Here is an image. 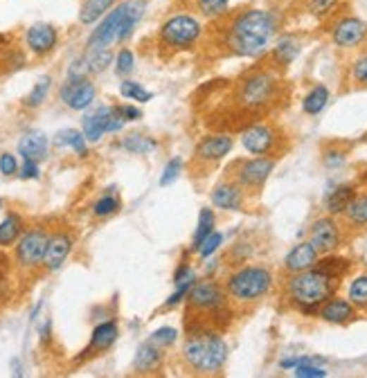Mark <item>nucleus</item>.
I'll return each instance as SVG.
<instances>
[{"label": "nucleus", "mask_w": 367, "mask_h": 378, "mask_svg": "<svg viewBox=\"0 0 367 378\" xmlns=\"http://www.w3.org/2000/svg\"><path fill=\"white\" fill-rule=\"evenodd\" d=\"M219 25L221 48L230 56L244 59H261L270 50V43L278 34V16L270 9L248 7L232 16L214 20Z\"/></svg>", "instance_id": "f257e3e1"}, {"label": "nucleus", "mask_w": 367, "mask_h": 378, "mask_svg": "<svg viewBox=\"0 0 367 378\" xmlns=\"http://www.w3.org/2000/svg\"><path fill=\"white\" fill-rule=\"evenodd\" d=\"M282 79L278 70L270 68H255L246 73L232 88V104L239 115L257 118L268 113L282 99Z\"/></svg>", "instance_id": "f03ea898"}, {"label": "nucleus", "mask_w": 367, "mask_h": 378, "mask_svg": "<svg viewBox=\"0 0 367 378\" xmlns=\"http://www.w3.org/2000/svg\"><path fill=\"white\" fill-rule=\"evenodd\" d=\"M185 302H187V313H185L187 331L201 327H214L223 331L228 327L225 317L232 313V302L228 297L223 284H219L216 279L194 282Z\"/></svg>", "instance_id": "7ed1b4c3"}, {"label": "nucleus", "mask_w": 367, "mask_h": 378, "mask_svg": "<svg viewBox=\"0 0 367 378\" xmlns=\"http://www.w3.org/2000/svg\"><path fill=\"white\" fill-rule=\"evenodd\" d=\"M182 360L187 370L199 376H216L225 370L228 363V342L223 340L221 331L214 327H201L187 331V338L182 342Z\"/></svg>", "instance_id": "20e7f679"}, {"label": "nucleus", "mask_w": 367, "mask_h": 378, "mask_svg": "<svg viewBox=\"0 0 367 378\" xmlns=\"http://www.w3.org/2000/svg\"><path fill=\"white\" fill-rule=\"evenodd\" d=\"M340 286V279L329 275L323 268H309L302 272H295L286 279V300L289 304L300 311L302 315H318L320 306H323L331 295H336Z\"/></svg>", "instance_id": "39448f33"}, {"label": "nucleus", "mask_w": 367, "mask_h": 378, "mask_svg": "<svg viewBox=\"0 0 367 378\" xmlns=\"http://www.w3.org/2000/svg\"><path fill=\"white\" fill-rule=\"evenodd\" d=\"M147 11V0H124L116 9H111L99 23L97 30L86 41L88 50H99V48H111L116 43H124L126 39L133 37L137 23L142 20Z\"/></svg>", "instance_id": "423d86ee"}, {"label": "nucleus", "mask_w": 367, "mask_h": 378, "mask_svg": "<svg viewBox=\"0 0 367 378\" xmlns=\"http://www.w3.org/2000/svg\"><path fill=\"white\" fill-rule=\"evenodd\" d=\"M223 289L232 306L257 304L273 293L275 277L266 266H239L232 272H228Z\"/></svg>", "instance_id": "0eeeda50"}, {"label": "nucleus", "mask_w": 367, "mask_h": 378, "mask_svg": "<svg viewBox=\"0 0 367 378\" xmlns=\"http://www.w3.org/2000/svg\"><path fill=\"white\" fill-rule=\"evenodd\" d=\"M205 37V25L197 14H171L158 27V48L167 54L192 52Z\"/></svg>", "instance_id": "6e6552de"}, {"label": "nucleus", "mask_w": 367, "mask_h": 378, "mask_svg": "<svg viewBox=\"0 0 367 378\" xmlns=\"http://www.w3.org/2000/svg\"><path fill=\"white\" fill-rule=\"evenodd\" d=\"M284 133L273 122H252L242 131V146L252 156L278 158L282 149Z\"/></svg>", "instance_id": "1a4fd4ad"}, {"label": "nucleus", "mask_w": 367, "mask_h": 378, "mask_svg": "<svg viewBox=\"0 0 367 378\" xmlns=\"http://www.w3.org/2000/svg\"><path fill=\"white\" fill-rule=\"evenodd\" d=\"M275 165H278V158H273V156L239 160L230 171V178H235L246 194H255L257 196V194L263 189V185H266V180L270 178V174L275 171Z\"/></svg>", "instance_id": "9d476101"}, {"label": "nucleus", "mask_w": 367, "mask_h": 378, "mask_svg": "<svg viewBox=\"0 0 367 378\" xmlns=\"http://www.w3.org/2000/svg\"><path fill=\"white\" fill-rule=\"evenodd\" d=\"M331 43L340 50H356L367 43V23L359 16H338L329 25Z\"/></svg>", "instance_id": "9b49d317"}, {"label": "nucleus", "mask_w": 367, "mask_h": 378, "mask_svg": "<svg viewBox=\"0 0 367 378\" xmlns=\"http://www.w3.org/2000/svg\"><path fill=\"white\" fill-rule=\"evenodd\" d=\"M50 232L45 227H34V230L23 232L16 241V261L23 268H37L43 266L45 250H48Z\"/></svg>", "instance_id": "f8f14e48"}, {"label": "nucleus", "mask_w": 367, "mask_h": 378, "mask_svg": "<svg viewBox=\"0 0 367 378\" xmlns=\"http://www.w3.org/2000/svg\"><path fill=\"white\" fill-rule=\"evenodd\" d=\"M122 126L124 120L116 106H99L84 118V135L88 142H99L104 133H118Z\"/></svg>", "instance_id": "ddd939ff"}, {"label": "nucleus", "mask_w": 367, "mask_h": 378, "mask_svg": "<svg viewBox=\"0 0 367 378\" xmlns=\"http://www.w3.org/2000/svg\"><path fill=\"white\" fill-rule=\"evenodd\" d=\"M309 241L313 244V248L320 255H331L336 252L342 244V232L340 225L334 216H323V219H316L311 230H309Z\"/></svg>", "instance_id": "4468645a"}, {"label": "nucleus", "mask_w": 367, "mask_h": 378, "mask_svg": "<svg viewBox=\"0 0 367 378\" xmlns=\"http://www.w3.org/2000/svg\"><path fill=\"white\" fill-rule=\"evenodd\" d=\"M235 140L230 133H212L205 135L203 140L197 144V151H194V160L205 167H212L232 151Z\"/></svg>", "instance_id": "2eb2a0df"}, {"label": "nucleus", "mask_w": 367, "mask_h": 378, "mask_svg": "<svg viewBox=\"0 0 367 378\" xmlns=\"http://www.w3.org/2000/svg\"><path fill=\"white\" fill-rule=\"evenodd\" d=\"M95 95L97 88L90 79H68L59 90L61 101L73 111H86L95 101Z\"/></svg>", "instance_id": "dca6fc26"}, {"label": "nucleus", "mask_w": 367, "mask_h": 378, "mask_svg": "<svg viewBox=\"0 0 367 378\" xmlns=\"http://www.w3.org/2000/svg\"><path fill=\"white\" fill-rule=\"evenodd\" d=\"M25 45L34 56H48L59 45V30L50 23H34L25 32Z\"/></svg>", "instance_id": "f3484780"}, {"label": "nucleus", "mask_w": 367, "mask_h": 378, "mask_svg": "<svg viewBox=\"0 0 367 378\" xmlns=\"http://www.w3.org/2000/svg\"><path fill=\"white\" fill-rule=\"evenodd\" d=\"M246 196L248 194L242 189V185L235 178H223L212 189V205L225 212H242L246 205Z\"/></svg>", "instance_id": "a211bd4d"}, {"label": "nucleus", "mask_w": 367, "mask_h": 378, "mask_svg": "<svg viewBox=\"0 0 367 378\" xmlns=\"http://www.w3.org/2000/svg\"><path fill=\"white\" fill-rule=\"evenodd\" d=\"M73 246H75V239H73L70 232L59 230V232L50 234L48 250H45V257H43V268L48 272L59 270L68 261V257H70Z\"/></svg>", "instance_id": "6ab92c4d"}, {"label": "nucleus", "mask_w": 367, "mask_h": 378, "mask_svg": "<svg viewBox=\"0 0 367 378\" xmlns=\"http://www.w3.org/2000/svg\"><path fill=\"white\" fill-rule=\"evenodd\" d=\"M318 317L329 325H349L359 317V308L349 300H342L338 295H331L329 300L320 306Z\"/></svg>", "instance_id": "aec40b11"}, {"label": "nucleus", "mask_w": 367, "mask_h": 378, "mask_svg": "<svg viewBox=\"0 0 367 378\" xmlns=\"http://www.w3.org/2000/svg\"><path fill=\"white\" fill-rule=\"evenodd\" d=\"M300 52H302L300 39H297L295 34H284V37H280L270 48L268 61L275 70H280V68H289L297 56H300Z\"/></svg>", "instance_id": "412c9836"}, {"label": "nucleus", "mask_w": 367, "mask_h": 378, "mask_svg": "<svg viewBox=\"0 0 367 378\" xmlns=\"http://www.w3.org/2000/svg\"><path fill=\"white\" fill-rule=\"evenodd\" d=\"M320 259V252L313 248L311 241H302L297 244L289 250V255L284 257V270L289 275H295V272H302V270H309L313 268Z\"/></svg>", "instance_id": "4be33fe9"}, {"label": "nucleus", "mask_w": 367, "mask_h": 378, "mask_svg": "<svg viewBox=\"0 0 367 378\" xmlns=\"http://www.w3.org/2000/svg\"><path fill=\"white\" fill-rule=\"evenodd\" d=\"M120 336V329L118 325L113 322V320H108V322H101L93 329V336H90V342L88 347L82 351L84 356L82 358H90V356H99V353L108 351L113 345H116V340Z\"/></svg>", "instance_id": "5701e85b"}, {"label": "nucleus", "mask_w": 367, "mask_h": 378, "mask_svg": "<svg viewBox=\"0 0 367 378\" xmlns=\"http://www.w3.org/2000/svg\"><path fill=\"white\" fill-rule=\"evenodd\" d=\"M163 347H158L156 342L147 340L140 345V349H137L135 353V360H133V370L137 374H156L160 367H163V351H160Z\"/></svg>", "instance_id": "b1692460"}, {"label": "nucleus", "mask_w": 367, "mask_h": 378, "mask_svg": "<svg viewBox=\"0 0 367 378\" xmlns=\"http://www.w3.org/2000/svg\"><path fill=\"white\" fill-rule=\"evenodd\" d=\"M18 153L23 160H34V163H41V160L48 158V137L43 133L34 131L20 137L18 142Z\"/></svg>", "instance_id": "393cba45"}, {"label": "nucleus", "mask_w": 367, "mask_h": 378, "mask_svg": "<svg viewBox=\"0 0 367 378\" xmlns=\"http://www.w3.org/2000/svg\"><path fill=\"white\" fill-rule=\"evenodd\" d=\"M354 196H356V187H354V185H338L336 189L327 191V196H325V210H327L331 216L345 214L347 205L354 201Z\"/></svg>", "instance_id": "a878e982"}, {"label": "nucleus", "mask_w": 367, "mask_h": 378, "mask_svg": "<svg viewBox=\"0 0 367 378\" xmlns=\"http://www.w3.org/2000/svg\"><path fill=\"white\" fill-rule=\"evenodd\" d=\"M116 3L118 0H84L82 7H79V23L82 25H93L101 16H106Z\"/></svg>", "instance_id": "bb28decb"}, {"label": "nucleus", "mask_w": 367, "mask_h": 378, "mask_svg": "<svg viewBox=\"0 0 367 378\" xmlns=\"http://www.w3.org/2000/svg\"><path fill=\"white\" fill-rule=\"evenodd\" d=\"M329 104V88L325 84L313 86L309 93L302 97V111L306 115H320Z\"/></svg>", "instance_id": "cd10ccee"}, {"label": "nucleus", "mask_w": 367, "mask_h": 378, "mask_svg": "<svg viewBox=\"0 0 367 378\" xmlns=\"http://www.w3.org/2000/svg\"><path fill=\"white\" fill-rule=\"evenodd\" d=\"M230 3L232 0H192V7L203 18L219 20L230 11Z\"/></svg>", "instance_id": "c85d7f7f"}, {"label": "nucleus", "mask_w": 367, "mask_h": 378, "mask_svg": "<svg viewBox=\"0 0 367 378\" xmlns=\"http://www.w3.org/2000/svg\"><path fill=\"white\" fill-rule=\"evenodd\" d=\"M23 234V221L18 214H7L0 221V248L14 246Z\"/></svg>", "instance_id": "c756f323"}, {"label": "nucleus", "mask_w": 367, "mask_h": 378, "mask_svg": "<svg viewBox=\"0 0 367 378\" xmlns=\"http://www.w3.org/2000/svg\"><path fill=\"white\" fill-rule=\"evenodd\" d=\"M122 149H126V151L133 156H147V153H151L154 149H158V142L144 133H129L122 140Z\"/></svg>", "instance_id": "7c9ffc66"}, {"label": "nucleus", "mask_w": 367, "mask_h": 378, "mask_svg": "<svg viewBox=\"0 0 367 378\" xmlns=\"http://www.w3.org/2000/svg\"><path fill=\"white\" fill-rule=\"evenodd\" d=\"M214 223H216V216H214V210L210 208H203L201 214H199V227H197V232H194L192 237V250L197 252L201 248V244L208 239L212 232H214Z\"/></svg>", "instance_id": "2f4dec72"}, {"label": "nucleus", "mask_w": 367, "mask_h": 378, "mask_svg": "<svg viewBox=\"0 0 367 378\" xmlns=\"http://www.w3.org/2000/svg\"><path fill=\"white\" fill-rule=\"evenodd\" d=\"M54 144L56 146H70V149H75V151L79 153V156H88V146H86V135H84V131L79 133L77 129H63V131H59L54 135Z\"/></svg>", "instance_id": "473e14b6"}, {"label": "nucleus", "mask_w": 367, "mask_h": 378, "mask_svg": "<svg viewBox=\"0 0 367 378\" xmlns=\"http://www.w3.org/2000/svg\"><path fill=\"white\" fill-rule=\"evenodd\" d=\"M345 221L354 227H365L367 225V194H356L354 201L345 210Z\"/></svg>", "instance_id": "72a5a7b5"}, {"label": "nucleus", "mask_w": 367, "mask_h": 378, "mask_svg": "<svg viewBox=\"0 0 367 378\" xmlns=\"http://www.w3.org/2000/svg\"><path fill=\"white\" fill-rule=\"evenodd\" d=\"M316 266L323 268V270H327L329 275H334V277L342 279V277H345V275L349 272L352 261L345 259V257H336L334 252H331V255H320V259H318Z\"/></svg>", "instance_id": "f704fd0d"}, {"label": "nucleus", "mask_w": 367, "mask_h": 378, "mask_svg": "<svg viewBox=\"0 0 367 378\" xmlns=\"http://www.w3.org/2000/svg\"><path fill=\"white\" fill-rule=\"evenodd\" d=\"M347 300L359 308V311H367V275H359L349 282L347 289Z\"/></svg>", "instance_id": "c9c22d12"}, {"label": "nucleus", "mask_w": 367, "mask_h": 378, "mask_svg": "<svg viewBox=\"0 0 367 378\" xmlns=\"http://www.w3.org/2000/svg\"><path fill=\"white\" fill-rule=\"evenodd\" d=\"M86 59L90 65V73H104L113 63V59H116V54H113L111 48H99V50H88Z\"/></svg>", "instance_id": "e433bc0d"}, {"label": "nucleus", "mask_w": 367, "mask_h": 378, "mask_svg": "<svg viewBox=\"0 0 367 378\" xmlns=\"http://www.w3.org/2000/svg\"><path fill=\"white\" fill-rule=\"evenodd\" d=\"M349 82L356 88H367V50L349 63Z\"/></svg>", "instance_id": "4c0bfd02"}, {"label": "nucleus", "mask_w": 367, "mask_h": 378, "mask_svg": "<svg viewBox=\"0 0 367 378\" xmlns=\"http://www.w3.org/2000/svg\"><path fill=\"white\" fill-rule=\"evenodd\" d=\"M50 86H52V77H43L37 82V86L32 88V93L25 97V106L27 108H39L45 99H48L50 93Z\"/></svg>", "instance_id": "58836bf2"}, {"label": "nucleus", "mask_w": 367, "mask_h": 378, "mask_svg": "<svg viewBox=\"0 0 367 378\" xmlns=\"http://www.w3.org/2000/svg\"><path fill=\"white\" fill-rule=\"evenodd\" d=\"M120 95L126 97V99H131V101H140V104H144V101H149L154 97L142 84H137V82H124L120 86Z\"/></svg>", "instance_id": "ea45409f"}, {"label": "nucleus", "mask_w": 367, "mask_h": 378, "mask_svg": "<svg viewBox=\"0 0 367 378\" xmlns=\"http://www.w3.org/2000/svg\"><path fill=\"white\" fill-rule=\"evenodd\" d=\"M336 5H338V0H306V11L311 16H316V18H325V16H329L331 11L336 9Z\"/></svg>", "instance_id": "a19ab883"}, {"label": "nucleus", "mask_w": 367, "mask_h": 378, "mask_svg": "<svg viewBox=\"0 0 367 378\" xmlns=\"http://www.w3.org/2000/svg\"><path fill=\"white\" fill-rule=\"evenodd\" d=\"M133 68H135V56L129 48H122L118 54H116V73L120 77H126V75H131L133 73Z\"/></svg>", "instance_id": "79ce46f5"}, {"label": "nucleus", "mask_w": 367, "mask_h": 378, "mask_svg": "<svg viewBox=\"0 0 367 378\" xmlns=\"http://www.w3.org/2000/svg\"><path fill=\"white\" fill-rule=\"evenodd\" d=\"M120 210V201L113 196V194H106V196H101L95 205H93V214L95 216H111Z\"/></svg>", "instance_id": "37998d69"}, {"label": "nucleus", "mask_w": 367, "mask_h": 378, "mask_svg": "<svg viewBox=\"0 0 367 378\" xmlns=\"http://www.w3.org/2000/svg\"><path fill=\"white\" fill-rule=\"evenodd\" d=\"M221 244H223V234L214 230V232L201 244V248L197 250V255H199L201 259H210V257L214 255V252L221 248Z\"/></svg>", "instance_id": "c03bdc74"}, {"label": "nucleus", "mask_w": 367, "mask_h": 378, "mask_svg": "<svg viewBox=\"0 0 367 378\" xmlns=\"http://www.w3.org/2000/svg\"><path fill=\"white\" fill-rule=\"evenodd\" d=\"M151 342H156L158 347H171L174 342L178 340V331L174 327H163V329H156L151 338H149Z\"/></svg>", "instance_id": "a18cd8bd"}, {"label": "nucleus", "mask_w": 367, "mask_h": 378, "mask_svg": "<svg viewBox=\"0 0 367 378\" xmlns=\"http://www.w3.org/2000/svg\"><path fill=\"white\" fill-rule=\"evenodd\" d=\"M293 376H297V378H325L327 370L320 367L318 363H300L297 367H293Z\"/></svg>", "instance_id": "49530a36"}, {"label": "nucleus", "mask_w": 367, "mask_h": 378, "mask_svg": "<svg viewBox=\"0 0 367 378\" xmlns=\"http://www.w3.org/2000/svg\"><path fill=\"white\" fill-rule=\"evenodd\" d=\"M90 75V65L86 56H77L73 59L70 68H68V79H88Z\"/></svg>", "instance_id": "de8ad7c7"}, {"label": "nucleus", "mask_w": 367, "mask_h": 378, "mask_svg": "<svg viewBox=\"0 0 367 378\" xmlns=\"http://www.w3.org/2000/svg\"><path fill=\"white\" fill-rule=\"evenodd\" d=\"M180 167H182V160L180 158H171L167 163V167H165V171H163V176H160V185H163V187L171 185V182L178 178Z\"/></svg>", "instance_id": "09e8293b"}, {"label": "nucleus", "mask_w": 367, "mask_h": 378, "mask_svg": "<svg viewBox=\"0 0 367 378\" xmlns=\"http://www.w3.org/2000/svg\"><path fill=\"white\" fill-rule=\"evenodd\" d=\"M345 151H340V149H329V151H325L323 156V163L327 169H338L345 165Z\"/></svg>", "instance_id": "8fccbe9b"}, {"label": "nucleus", "mask_w": 367, "mask_h": 378, "mask_svg": "<svg viewBox=\"0 0 367 378\" xmlns=\"http://www.w3.org/2000/svg\"><path fill=\"white\" fill-rule=\"evenodd\" d=\"M194 286V282H189V284H180V286H176V291L171 293L169 297H167V302H165V308H174V306H178L182 300L187 297V293H189V289Z\"/></svg>", "instance_id": "3c124183"}, {"label": "nucleus", "mask_w": 367, "mask_h": 378, "mask_svg": "<svg viewBox=\"0 0 367 378\" xmlns=\"http://www.w3.org/2000/svg\"><path fill=\"white\" fill-rule=\"evenodd\" d=\"M189 282H197V277H194V270L189 263H180V266L176 268L174 272V284L180 286V284H189Z\"/></svg>", "instance_id": "603ef678"}, {"label": "nucleus", "mask_w": 367, "mask_h": 378, "mask_svg": "<svg viewBox=\"0 0 367 378\" xmlns=\"http://www.w3.org/2000/svg\"><path fill=\"white\" fill-rule=\"evenodd\" d=\"M18 171V165H16V158L11 153H3L0 156V174L3 176H14Z\"/></svg>", "instance_id": "864d4df0"}, {"label": "nucleus", "mask_w": 367, "mask_h": 378, "mask_svg": "<svg viewBox=\"0 0 367 378\" xmlns=\"http://www.w3.org/2000/svg\"><path fill=\"white\" fill-rule=\"evenodd\" d=\"M20 178H23V180H34V178H39V163H34V160H23Z\"/></svg>", "instance_id": "5fc2aeb1"}, {"label": "nucleus", "mask_w": 367, "mask_h": 378, "mask_svg": "<svg viewBox=\"0 0 367 378\" xmlns=\"http://www.w3.org/2000/svg\"><path fill=\"white\" fill-rule=\"evenodd\" d=\"M116 108H118V113L122 115L124 122H135V120H140V118H142V111H140V108H135V106H129V104H126V106H116Z\"/></svg>", "instance_id": "6e6d98bb"}, {"label": "nucleus", "mask_w": 367, "mask_h": 378, "mask_svg": "<svg viewBox=\"0 0 367 378\" xmlns=\"http://www.w3.org/2000/svg\"><path fill=\"white\" fill-rule=\"evenodd\" d=\"M0 208H3V201H0Z\"/></svg>", "instance_id": "4d7b16f0"}]
</instances>
